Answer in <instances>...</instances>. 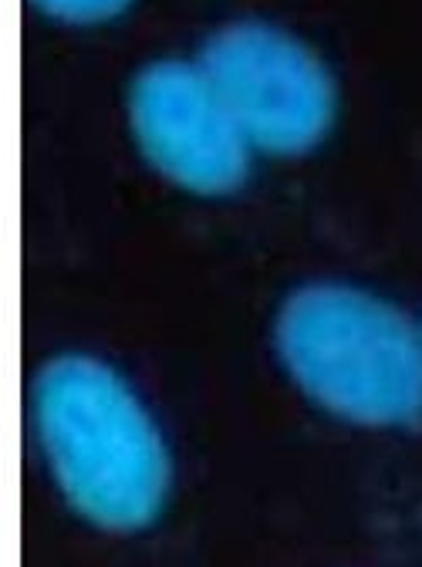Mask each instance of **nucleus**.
<instances>
[{
	"instance_id": "f257e3e1",
	"label": "nucleus",
	"mask_w": 422,
	"mask_h": 567,
	"mask_svg": "<svg viewBox=\"0 0 422 567\" xmlns=\"http://www.w3.org/2000/svg\"><path fill=\"white\" fill-rule=\"evenodd\" d=\"M34 422L51 476L82 520L135 534L159 520L173 466L135 392L102 362L64 354L34 382Z\"/></svg>"
},
{
	"instance_id": "f03ea898",
	"label": "nucleus",
	"mask_w": 422,
	"mask_h": 567,
	"mask_svg": "<svg viewBox=\"0 0 422 567\" xmlns=\"http://www.w3.org/2000/svg\"><path fill=\"white\" fill-rule=\"evenodd\" d=\"M274 334L291 379L328 412L385 430L422 422V338L382 298L341 284L301 288Z\"/></svg>"
},
{
	"instance_id": "7ed1b4c3",
	"label": "nucleus",
	"mask_w": 422,
	"mask_h": 567,
	"mask_svg": "<svg viewBox=\"0 0 422 567\" xmlns=\"http://www.w3.org/2000/svg\"><path fill=\"white\" fill-rule=\"evenodd\" d=\"M199 68L247 146L260 153L301 156L334 122L328 68L280 28L260 21L230 24L203 44Z\"/></svg>"
},
{
	"instance_id": "20e7f679",
	"label": "nucleus",
	"mask_w": 422,
	"mask_h": 567,
	"mask_svg": "<svg viewBox=\"0 0 422 567\" xmlns=\"http://www.w3.org/2000/svg\"><path fill=\"white\" fill-rule=\"evenodd\" d=\"M128 118L143 156L183 189L224 196L244 186L250 146L199 64H150L132 85Z\"/></svg>"
},
{
	"instance_id": "39448f33",
	"label": "nucleus",
	"mask_w": 422,
	"mask_h": 567,
	"mask_svg": "<svg viewBox=\"0 0 422 567\" xmlns=\"http://www.w3.org/2000/svg\"><path fill=\"white\" fill-rule=\"evenodd\" d=\"M34 4L68 24H99L109 18H119L132 0H34Z\"/></svg>"
}]
</instances>
